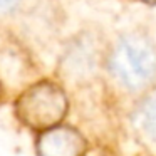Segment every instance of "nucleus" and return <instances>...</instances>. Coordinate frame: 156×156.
<instances>
[{
	"instance_id": "423d86ee",
	"label": "nucleus",
	"mask_w": 156,
	"mask_h": 156,
	"mask_svg": "<svg viewBox=\"0 0 156 156\" xmlns=\"http://www.w3.org/2000/svg\"><path fill=\"white\" fill-rule=\"evenodd\" d=\"M27 0H0V20L14 17L15 14H19L22 7L25 5Z\"/></svg>"
},
{
	"instance_id": "0eeeda50",
	"label": "nucleus",
	"mask_w": 156,
	"mask_h": 156,
	"mask_svg": "<svg viewBox=\"0 0 156 156\" xmlns=\"http://www.w3.org/2000/svg\"><path fill=\"white\" fill-rule=\"evenodd\" d=\"M0 96H2V82H0Z\"/></svg>"
},
{
	"instance_id": "39448f33",
	"label": "nucleus",
	"mask_w": 156,
	"mask_h": 156,
	"mask_svg": "<svg viewBox=\"0 0 156 156\" xmlns=\"http://www.w3.org/2000/svg\"><path fill=\"white\" fill-rule=\"evenodd\" d=\"M129 122L138 141L156 151V87L138 98L129 116Z\"/></svg>"
},
{
	"instance_id": "7ed1b4c3",
	"label": "nucleus",
	"mask_w": 156,
	"mask_h": 156,
	"mask_svg": "<svg viewBox=\"0 0 156 156\" xmlns=\"http://www.w3.org/2000/svg\"><path fill=\"white\" fill-rule=\"evenodd\" d=\"M108 45L99 32L81 30L67 41L59 57L57 72L67 84H87L106 66Z\"/></svg>"
},
{
	"instance_id": "f257e3e1",
	"label": "nucleus",
	"mask_w": 156,
	"mask_h": 156,
	"mask_svg": "<svg viewBox=\"0 0 156 156\" xmlns=\"http://www.w3.org/2000/svg\"><path fill=\"white\" fill-rule=\"evenodd\" d=\"M104 72L124 94H146L156 87V42L141 30L116 35L109 41Z\"/></svg>"
},
{
	"instance_id": "f03ea898",
	"label": "nucleus",
	"mask_w": 156,
	"mask_h": 156,
	"mask_svg": "<svg viewBox=\"0 0 156 156\" xmlns=\"http://www.w3.org/2000/svg\"><path fill=\"white\" fill-rule=\"evenodd\" d=\"M67 108V96L62 86L52 81H39L17 98L15 116L25 128L39 134L62 124Z\"/></svg>"
},
{
	"instance_id": "20e7f679",
	"label": "nucleus",
	"mask_w": 156,
	"mask_h": 156,
	"mask_svg": "<svg viewBox=\"0 0 156 156\" xmlns=\"http://www.w3.org/2000/svg\"><path fill=\"white\" fill-rule=\"evenodd\" d=\"M35 151L37 156H86L87 141L76 128L59 124L39 133Z\"/></svg>"
}]
</instances>
